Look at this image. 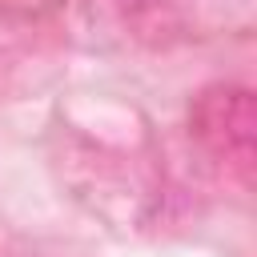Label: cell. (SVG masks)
Here are the masks:
<instances>
[{
  "mask_svg": "<svg viewBox=\"0 0 257 257\" xmlns=\"http://www.w3.org/2000/svg\"><path fill=\"white\" fill-rule=\"evenodd\" d=\"M189 124L197 141L221 157L225 165L249 173L253 169V149H257V104L253 92L241 84H213L197 96Z\"/></svg>",
  "mask_w": 257,
  "mask_h": 257,
  "instance_id": "cell-1",
  "label": "cell"
},
{
  "mask_svg": "<svg viewBox=\"0 0 257 257\" xmlns=\"http://www.w3.org/2000/svg\"><path fill=\"white\" fill-rule=\"evenodd\" d=\"M124 4H128V0H124ZM133 4H153V0H133Z\"/></svg>",
  "mask_w": 257,
  "mask_h": 257,
  "instance_id": "cell-2",
  "label": "cell"
}]
</instances>
